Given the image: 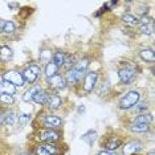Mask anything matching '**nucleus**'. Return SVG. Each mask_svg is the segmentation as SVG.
I'll return each instance as SVG.
<instances>
[{
  "label": "nucleus",
  "instance_id": "nucleus-10",
  "mask_svg": "<svg viewBox=\"0 0 155 155\" xmlns=\"http://www.w3.org/2000/svg\"><path fill=\"white\" fill-rule=\"evenodd\" d=\"M143 150V143L140 140H130V142L122 144L123 155H138Z\"/></svg>",
  "mask_w": 155,
  "mask_h": 155
},
{
  "label": "nucleus",
  "instance_id": "nucleus-23",
  "mask_svg": "<svg viewBox=\"0 0 155 155\" xmlns=\"http://www.w3.org/2000/svg\"><path fill=\"white\" fill-rule=\"evenodd\" d=\"M64 60H65V53L61 51H57L52 54V62H54L58 68H62L64 65Z\"/></svg>",
  "mask_w": 155,
  "mask_h": 155
},
{
  "label": "nucleus",
  "instance_id": "nucleus-13",
  "mask_svg": "<svg viewBox=\"0 0 155 155\" xmlns=\"http://www.w3.org/2000/svg\"><path fill=\"white\" fill-rule=\"evenodd\" d=\"M43 126L45 129H51V130L58 129L62 126V119L57 117V115H45L43 119Z\"/></svg>",
  "mask_w": 155,
  "mask_h": 155
},
{
  "label": "nucleus",
  "instance_id": "nucleus-6",
  "mask_svg": "<svg viewBox=\"0 0 155 155\" xmlns=\"http://www.w3.org/2000/svg\"><path fill=\"white\" fill-rule=\"evenodd\" d=\"M61 138V134L56 130H51V129H41L37 133V139L43 143H56L57 140Z\"/></svg>",
  "mask_w": 155,
  "mask_h": 155
},
{
  "label": "nucleus",
  "instance_id": "nucleus-19",
  "mask_svg": "<svg viewBox=\"0 0 155 155\" xmlns=\"http://www.w3.org/2000/svg\"><path fill=\"white\" fill-rule=\"evenodd\" d=\"M0 94H9V96H13L16 94V87L11 85L7 81H0Z\"/></svg>",
  "mask_w": 155,
  "mask_h": 155
},
{
  "label": "nucleus",
  "instance_id": "nucleus-5",
  "mask_svg": "<svg viewBox=\"0 0 155 155\" xmlns=\"http://www.w3.org/2000/svg\"><path fill=\"white\" fill-rule=\"evenodd\" d=\"M3 81H7L11 85H13L17 89V87H23L25 86V81H24V77L21 74V72L19 70H8L3 74Z\"/></svg>",
  "mask_w": 155,
  "mask_h": 155
},
{
  "label": "nucleus",
  "instance_id": "nucleus-25",
  "mask_svg": "<svg viewBox=\"0 0 155 155\" xmlns=\"http://www.w3.org/2000/svg\"><path fill=\"white\" fill-rule=\"evenodd\" d=\"M74 64H76V62H74V56L65 53V60H64V65H62V68H65L66 72H68L69 69L73 68V65H74Z\"/></svg>",
  "mask_w": 155,
  "mask_h": 155
},
{
  "label": "nucleus",
  "instance_id": "nucleus-29",
  "mask_svg": "<svg viewBox=\"0 0 155 155\" xmlns=\"http://www.w3.org/2000/svg\"><path fill=\"white\" fill-rule=\"evenodd\" d=\"M134 111L138 113V114H146L147 105L146 104H137L135 106H134Z\"/></svg>",
  "mask_w": 155,
  "mask_h": 155
},
{
  "label": "nucleus",
  "instance_id": "nucleus-1",
  "mask_svg": "<svg viewBox=\"0 0 155 155\" xmlns=\"http://www.w3.org/2000/svg\"><path fill=\"white\" fill-rule=\"evenodd\" d=\"M89 64H90L89 58H81L80 61H77L73 65V68L69 69L66 72V74L64 76L66 80V84H69V85H77L78 82H81L87 68H89Z\"/></svg>",
  "mask_w": 155,
  "mask_h": 155
},
{
  "label": "nucleus",
  "instance_id": "nucleus-33",
  "mask_svg": "<svg viewBox=\"0 0 155 155\" xmlns=\"http://www.w3.org/2000/svg\"><path fill=\"white\" fill-rule=\"evenodd\" d=\"M5 21H7V20H2V19H0V33H2V32H4Z\"/></svg>",
  "mask_w": 155,
  "mask_h": 155
},
{
  "label": "nucleus",
  "instance_id": "nucleus-12",
  "mask_svg": "<svg viewBox=\"0 0 155 155\" xmlns=\"http://www.w3.org/2000/svg\"><path fill=\"white\" fill-rule=\"evenodd\" d=\"M66 80L64 76L61 74H56L54 77H51V78H48V86L51 87L52 90H64L66 87Z\"/></svg>",
  "mask_w": 155,
  "mask_h": 155
},
{
  "label": "nucleus",
  "instance_id": "nucleus-36",
  "mask_svg": "<svg viewBox=\"0 0 155 155\" xmlns=\"http://www.w3.org/2000/svg\"><path fill=\"white\" fill-rule=\"evenodd\" d=\"M147 155H154V151H150V153L147 154Z\"/></svg>",
  "mask_w": 155,
  "mask_h": 155
},
{
  "label": "nucleus",
  "instance_id": "nucleus-28",
  "mask_svg": "<svg viewBox=\"0 0 155 155\" xmlns=\"http://www.w3.org/2000/svg\"><path fill=\"white\" fill-rule=\"evenodd\" d=\"M52 54H53V53H52V51H49V49H45V51H43L40 53V60L48 64V62L51 61V58H52Z\"/></svg>",
  "mask_w": 155,
  "mask_h": 155
},
{
  "label": "nucleus",
  "instance_id": "nucleus-3",
  "mask_svg": "<svg viewBox=\"0 0 155 155\" xmlns=\"http://www.w3.org/2000/svg\"><path fill=\"white\" fill-rule=\"evenodd\" d=\"M140 100V91L139 90H129L127 93H125L121 100H119V104H118V107L121 110H130L135 106L139 102Z\"/></svg>",
  "mask_w": 155,
  "mask_h": 155
},
{
  "label": "nucleus",
  "instance_id": "nucleus-18",
  "mask_svg": "<svg viewBox=\"0 0 155 155\" xmlns=\"http://www.w3.org/2000/svg\"><path fill=\"white\" fill-rule=\"evenodd\" d=\"M139 56L140 58L143 60V61L146 62H150V64H153L155 61V54H154V51L151 48H143L139 51Z\"/></svg>",
  "mask_w": 155,
  "mask_h": 155
},
{
  "label": "nucleus",
  "instance_id": "nucleus-8",
  "mask_svg": "<svg viewBox=\"0 0 155 155\" xmlns=\"http://www.w3.org/2000/svg\"><path fill=\"white\" fill-rule=\"evenodd\" d=\"M118 77L123 85H130L137 78V70L133 66H125L118 70Z\"/></svg>",
  "mask_w": 155,
  "mask_h": 155
},
{
  "label": "nucleus",
  "instance_id": "nucleus-4",
  "mask_svg": "<svg viewBox=\"0 0 155 155\" xmlns=\"http://www.w3.org/2000/svg\"><path fill=\"white\" fill-rule=\"evenodd\" d=\"M62 149L56 143H38L35 147V155H62Z\"/></svg>",
  "mask_w": 155,
  "mask_h": 155
},
{
  "label": "nucleus",
  "instance_id": "nucleus-27",
  "mask_svg": "<svg viewBox=\"0 0 155 155\" xmlns=\"http://www.w3.org/2000/svg\"><path fill=\"white\" fill-rule=\"evenodd\" d=\"M0 104L2 105H13L15 104V97L9 94H0Z\"/></svg>",
  "mask_w": 155,
  "mask_h": 155
},
{
  "label": "nucleus",
  "instance_id": "nucleus-22",
  "mask_svg": "<svg viewBox=\"0 0 155 155\" xmlns=\"http://www.w3.org/2000/svg\"><path fill=\"white\" fill-rule=\"evenodd\" d=\"M58 66L54 64V62L49 61L47 65H45V76L48 77V78H51V77H54L56 74H58Z\"/></svg>",
  "mask_w": 155,
  "mask_h": 155
},
{
  "label": "nucleus",
  "instance_id": "nucleus-7",
  "mask_svg": "<svg viewBox=\"0 0 155 155\" xmlns=\"http://www.w3.org/2000/svg\"><path fill=\"white\" fill-rule=\"evenodd\" d=\"M40 73H41L40 66L36 65V64H31L23 70L21 74L24 77L25 84H35L38 77H40Z\"/></svg>",
  "mask_w": 155,
  "mask_h": 155
},
{
  "label": "nucleus",
  "instance_id": "nucleus-26",
  "mask_svg": "<svg viewBox=\"0 0 155 155\" xmlns=\"http://www.w3.org/2000/svg\"><path fill=\"white\" fill-rule=\"evenodd\" d=\"M96 138H97V133L93 131V130H90V131H87L86 134H84L81 139H82L84 142H86L87 144H91L94 140H96Z\"/></svg>",
  "mask_w": 155,
  "mask_h": 155
},
{
  "label": "nucleus",
  "instance_id": "nucleus-21",
  "mask_svg": "<svg viewBox=\"0 0 155 155\" xmlns=\"http://www.w3.org/2000/svg\"><path fill=\"white\" fill-rule=\"evenodd\" d=\"M16 122H17V113L15 110H8L4 114V122H3V125L13 126Z\"/></svg>",
  "mask_w": 155,
  "mask_h": 155
},
{
  "label": "nucleus",
  "instance_id": "nucleus-32",
  "mask_svg": "<svg viewBox=\"0 0 155 155\" xmlns=\"http://www.w3.org/2000/svg\"><path fill=\"white\" fill-rule=\"evenodd\" d=\"M98 155H118L115 151H106V150H102L98 153Z\"/></svg>",
  "mask_w": 155,
  "mask_h": 155
},
{
  "label": "nucleus",
  "instance_id": "nucleus-15",
  "mask_svg": "<svg viewBox=\"0 0 155 155\" xmlns=\"http://www.w3.org/2000/svg\"><path fill=\"white\" fill-rule=\"evenodd\" d=\"M45 105H47L48 109H51V110H57L62 105V98L60 97L58 94H49V98Z\"/></svg>",
  "mask_w": 155,
  "mask_h": 155
},
{
  "label": "nucleus",
  "instance_id": "nucleus-35",
  "mask_svg": "<svg viewBox=\"0 0 155 155\" xmlns=\"http://www.w3.org/2000/svg\"><path fill=\"white\" fill-rule=\"evenodd\" d=\"M19 155H31V154H28V153H21V154H19Z\"/></svg>",
  "mask_w": 155,
  "mask_h": 155
},
{
  "label": "nucleus",
  "instance_id": "nucleus-34",
  "mask_svg": "<svg viewBox=\"0 0 155 155\" xmlns=\"http://www.w3.org/2000/svg\"><path fill=\"white\" fill-rule=\"evenodd\" d=\"M4 114L5 113L2 110V109H0V126L3 125V122H4Z\"/></svg>",
  "mask_w": 155,
  "mask_h": 155
},
{
  "label": "nucleus",
  "instance_id": "nucleus-14",
  "mask_svg": "<svg viewBox=\"0 0 155 155\" xmlns=\"http://www.w3.org/2000/svg\"><path fill=\"white\" fill-rule=\"evenodd\" d=\"M122 139L118 138V137H109V138L105 140V142H102V147H105L106 151H115L119 147H122Z\"/></svg>",
  "mask_w": 155,
  "mask_h": 155
},
{
  "label": "nucleus",
  "instance_id": "nucleus-31",
  "mask_svg": "<svg viewBox=\"0 0 155 155\" xmlns=\"http://www.w3.org/2000/svg\"><path fill=\"white\" fill-rule=\"evenodd\" d=\"M16 31V25L13 21H5V27H4V32L5 33H13Z\"/></svg>",
  "mask_w": 155,
  "mask_h": 155
},
{
  "label": "nucleus",
  "instance_id": "nucleus-24",
  "mask_svg": "<svg viewBox=\"0 0 155 155\" xmlns=\"http://www.w3.org/2000/svg\"><path fill=\"white\" fill-rule=\"evenodd\" d=\"M38 90H41V86H32L31 89H28L25 93L23 94V101H25V102L32 101V98L35 97V94H36Z\"/></svg>",
  "mask_w": 155,
  "mask_h": 155
},
{
  "label": "nucleus",
  "instance_id": "nucleus-9",
  "mask_svg": "<svg viewBox=\"0 0 155 155\" xmlns=\"http://www.w3.org/2000/svg\"><path fill=\"white\" fill-rule=\"evenodd\" d=\"M139 32L142 35H147V36H150V35L154 33L155 31V24H154V19L153 17H149V16H142L139 19Z\"/></svg>",
  "mask_w": 155,
  "mask_h": 155
},
{
  "label": "nucleus",
  "instance_id": "nucleus-16",
  "mask_svg": "<svg viewBox=\"0 0 155 155\" xmlns=\"http://www.w3.org/2000/svg\"><path fill=\"white\" fill-rule=\"evenodd\" d=\"M13 57V52L8 45H2L0 47V61L2 62H8Z\"/></svg>",
  "mask_w": 155,
  "mask_h": 155
},
{
  "label": "nucleus",
  "instance_id": "nucleus-17",
  "mask_svg": "<svg viewBox=\"0 0 155 155\" xmlns=\"http://www.w3.org/2000/svg\"><path fill=\"white\" fill-rule=\"evenodd\" d=\"M48 98H49V93L41 89V90H38L37 93L35 94V97L32 98V101H33L36 105H40V106H43V105L47 104Z\"/></svg>",
  "mask_w": 155,
  "mask_h": 155
},
{
  "label": "nucleus",
  "instance_id": "nucleus-30",
  "mask_svg": "<svg viewBox=\"0 0 155 155\" xmlns=\"http://www.w3.org/2000/svg\"><path fill=\"white\" fill-rule=\"evenodd\" d=\"M31 118H32V115H31V114H27V113H25V114L19 115L17 121H19V123H20L21 126H24V125H27V123L31 121Z\"/></svg>",
  "mask_w": 155,
  "mask_h": 155
},
{
  "label": "nucleus",
  "instance_id": "nucleus-11",
  "mask_svg": "<svg viewBox=\"0 0 155 155\" xmlns=\"http://www.w3.org/2000/svg\"><path fill=\"white\" fill-rule=\"evenodd\" d=\"M98 80V73L97 72H86L85 76H84V81H82V89L86 93H90L93 91V89L96 87Z\"/></svg>",
  "mask_w": 155,
  "mask_h": 155
},
{
  "label": "nucleus",
  "instance_id": "nucleus-2",
  "mask_svg": "<svg viewBox=\"0 0 155 155\" xmlns=\"http://www.w3.org/2000/svg\"><path fill=\"white\" fill-rule=\"evenodd\" d=\"M151 122H153V115L151 114H138L133 119L130 129L134 133H139V134L146 133V131H149Z\"/></svg>",
  "mask_w": 155,
  "mask_h": 155
},
{
  "label": "nucleus",
  "instance_id": "nucleus-20",
  "mask_svg": "<svg viewBox=\"0 0 155 155\" xmlns=\"http://www.w3.org/2000/svg\"><path fill=\"white\" fill-rule=\"evenodd\" d=\"M122 21L127 27H135V25H138V23H139V17L133 15V13H125V15L122 16Z\"/></svg>",
  "mask_w": 155,
  "mask_h": 155
}]
</instances>
